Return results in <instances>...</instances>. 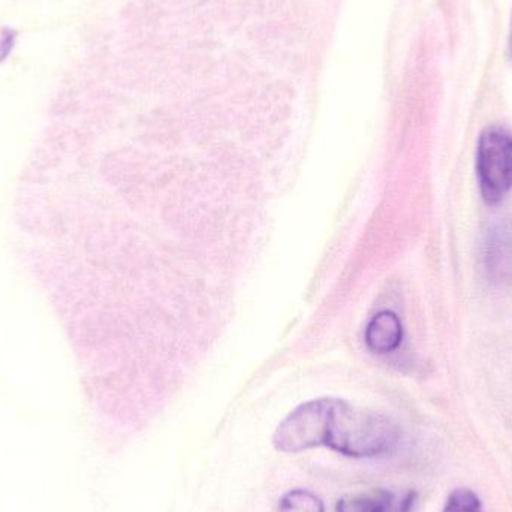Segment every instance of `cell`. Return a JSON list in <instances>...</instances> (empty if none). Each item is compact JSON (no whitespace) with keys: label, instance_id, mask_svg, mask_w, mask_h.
<instances>
[{"label":"cell","instance_id":"cell-1","mask_svg":"<svg viewBox=\"0 0 512 512\" xmlns=\"http://www.w3.org/2000/svg\"><path fill=\"white\" fill-rule=\"evenodd\" d=\"M402 436V427L387 415L321 397L289 412L274 432L273 445L285 454L324 447L351 459H376L394 453Z\"/></svg>","mask_w":512,"mask_h":512},{"label":"cell","instance_id":"cell-2","mask_svg":"<svg viewBox=\"0 0 512 512\" xmlns=\"http://www.w3.org/2000/svg\"><path fill=\"white\" fill-rule=\"evenodd\" d=\"M477 177L486 203L504 200L512 189V132L489 126L481 132L477 147Z\"/></svg>","mask_w":512,"mask_h":512},{"label":"cell","instance_id":"cell-3","mask_svg":"<svg viewBox=\"0 0 512 512\" xmlns=\"http://www.w3.org/2000/svg\"><path fill=\"white\" fill-rule=\"evenodd\" d=\"M484 270L492 282L512 283V224L501 222L487 233L483 251Z\"/></svg>","mask_w":512,"mask_h":512},{"label":"cell","instance_id":"cell-4","mask_svg":"<svg viewBox=\"0 0 512 512\" xmlns=\"http://www.w3.org/2000/svg\"><path fill=\"white\" fill-rule=\"evenodd\" d=\"M403 339V327L399 316L390 310L379 312L367 325L364 340L370 351L376 354H390L399 348Z\"/></svg>","mask_w":512,"mask_h":512},{"label":"cell","instance_id":"cell-5","mask_svg":"<svg viewBox=\"0 0 512 512\" xmlns=\"http://www.w3.org/2000/svg\"><path fill=\"white\" fill-rule=\"evenodd\" d=\"M397 498L387 489H372L340 498L336 512H393Z\"/></svg>","mask_w":512,"mask_h":512},{"label":"cell","instance_id":"cell-6","mask_svg":"<svg viewBox=\"0 0 512 512\" xmlns=\"http://www.w3.org/2000/svg\"><path fill=\"white\" fill-rule=\"evenodd\" d=\"M279 512H325V505L310 490L294 489L280 499Z\"/></svg>","mask_w":512,"mask_h":512},{"label":"cell","instance_id":"cell-7","mask_svg":"<svg viewBox=\"0 0 512 512\" xmlns=\"http://www.w3.org/2000/svg\"><path fill=\"white\" fill-rule=\"evenodd\" d=\"M442 512H486L480 496L468 487H459L448 495Z\"/></svg>","mask_w":512,"mask_h":512},{"label":"cell","instance_id":"cell-8","mask_svg":"<svg viewBox=\"0 0 512 512\" xmlns=\"http://www.w3.org/2000/svg\"><path fill=\"white\" fill-rule=\"evenodd\" d=\"M415 501H417V493H415L414 490H409L402 498L397 499L396 507H394L393 512H411L412 508H414Z\"/></svg>","mask_w":512,"mask_h":512},{"label":"cell","instance_id":"cell-9","mask_svg":"<svg viewBox=\"0 0 512 512\" xmlns=\"http://www.w3.org/2000/svg\"><path fill=\"white\" fill-rule=\"evenodd\" d=\"M508 54H510V59L512 60V21H511V32H510V44H508Z\"/></svg>","mask_w":512,"mask_h":512}]
</instances>
